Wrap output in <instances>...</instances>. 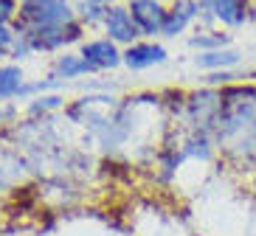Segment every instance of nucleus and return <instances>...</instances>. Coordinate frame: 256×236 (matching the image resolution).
<instances>
[{
	"mask_svg": "<svg viewBox=\"0 0 256 236\" xmlns=\"http://www.w3.org/2000/svg\"><path fill=\"white\" fill-rule=\"evenodd\" d=\"M17 23L26 28H42V25H65L76 20L70 0H20Z\"/></svg>",
	"mask_w": 256,
	"mask_h": 236,
	"instance_id": "obj_1",
	"label": "nucleus"
},
{
	"mask_svg": "<svg viewBox=\"0 0 256 236\" xmlns=\"http://www.w3.org/2000/svg\"><path fill=\"white\" fill-rule=\"evenodd\" d=\"M17 34H26L31 51H60V48L70 45V42H79L84 34L82 23H65V25H42V28H26L23 23H14Z\"/></svg>",
	"mask_w": 256,
	"mask_h": 236,
	"instance_id": "obj_2",
	"label": "nucleus"
},
{
	"mask_svg": "<svg viewBox=\"0 0 256 236\" xmlns=\"http://www.w3.org/2000/svg\"><path fill=\"white\" fill-rule=\"evenodd\" d=\"M197 6L211 20H220L228 28H240V25H245L254 17L250 0H197Z\"/></svg>",
	"mask_w": 256,
	"mask_h": 236,
	"instance_id": "obj_3",
	"label": "nucleus"
},
{
	"mask_svg": "<svg viewBox=\"0 0 256 236\" xmlns=\"http://www.w3.org/2000/svg\"><path fill=\"white\" fill-rule=\"evenodd\" d=\"M104 31H107V39H113L116 45H136V39L141 37L138 25L132 23L130 6H110L107 8Z\"/></svg>",
	"mask_w": 256,
	"mask_h": 236,
	"instance_id": "obj_4",
	"label": "nucleus"
},
{
	"mask_svg": "<svg viewBox=\"0 0 256 236\" xmlns=\"http://www.w3.org/2000/svg\"><path fill=\"white\" fill-rule=\"evenodd\" d=\"M82 59L90 65V70H113L124 65V51H118L113 39H90L82 45Z\"/></svg>",
	"mask_w": 256,
	"mask_h": 236,
	"instance_id": "obj_5",
	"label": "nucleus"
},
{
	"mask_svg": "<svg viewBox=\"0 0 256 236\" xmlns=\"http://www.w3.org/2000/svg\"><path fill=\"white\" fill-rule=\"evenodd\" d=\"M130 14H132V23L138 25V31L152 37V34H160L166 8L160 0H130Z\"/></svg>",
	"mask_w": 256,
	"mask_h": 236,
	"instance_id": "obj_6",
	"label": "nucleus"
},
{
	"mask_svg": "<svg viewBox=\"0 0 256 236\" xmlns=\"http://www.w3.org/2000/svg\"><path fill=\"white\" fill-rule=\"evenodd\" d=\"M200 17V6L197 0H174L172 6L166 8V17H164V25H160V34L164 37H178L188 28V23Z\"/></svg>",
	"mask_w": 256,
	"mask_h": 236,
	"instance_id": "obj_7",
	"label": "nucleus"
},
{
	"mask_svg": "<svg viewBox=\"0 0 256 236\" xmlns=\"http://www.w3.org/2000/svg\"><path fill=\"white\" fill-rule=\"evenodd\" d=\"M164 62L166 48L158 42H136V45H127V51H124V65L130 70H146L155 65H164Z\"/></svg>",
	"mask_w": 256,
	"mask_h": 236,
	"instance_id": "obj_8",
	"label": "nucleus"
},
{
	"mask_svg": "<svg viewBox=\"0 0 256 236\" xmlns=\"http://www.w3.org/2000/svg\"><path fill=\"white\" fill-rule=\"evenodd\" d=\"M240 51H234V48H220V51H203L194 56V65L200 70H208V73H214V70H231L240 65Z\"/></svg>",
	"mask_w": 256,
	"mask_h": 236,
	"instance_id": "obj_9",
	"label": "nucleus"
},
{
	"mask_svg": "<svg viewBox=\"0 0 256 236\" xmlns=\"http://www.w3.org/2000/svg\"><path fill=\"white\" fill-rule=\"evenodd\" d=\"M84 73H90V65L82 59V53H65V56H56L54 62L51 76L56 82H65V79H79Z\"/></svg>",
	"mask_w": 256,
	"mask_h": 236,
	"instance_id": "obj_10",
	"label": "nucleus"
},
{
	"mask_svg": "<svg viewBox=\"0 0 256 236\" xmlns=\"http://www.w3.org/2000/svg\"><path fill=\"white\" fill-rule=\"evenodd\" d=\"M23 87H26L23 70L17 68V65H0V101L20 96Z\"/></svg>",
	"mask_w": 256,
	"mask_h": 236,
	"instance_id": "obj_11",
	"label": "nucleus"
},
{
	"mask_svg": "<svg viewBox=\"0 0 256 236\" xmlns=\"http://www.w3.org/2000/svg\"><path fill=\"white\" fill-rule=\"evenodd\" d=\"M211 135L208 132H192V135L183 141L180 152L183 158H194V160H208L211 158Z\"/></svg>",
	"mask_w": 256,
	"mask_h": 236,
	"instance_id": "obj_12",
	"label": "nucleus"
},
{
	"mask_svg": "<svg viewBox=\"0 0 256 236\" xmlns=\"http://www.w3.org/2000/svg\"><path fill=\"white\" fill-rule=\"evenodd\" d=\"M192 48H200L203 51H220V48H231V34L226 31H197V37L188 39Z\"/></svg>",
	"mask_w": 256,
	"mask_h": 236,
	"instance_id": "obj_13",
	"label": "nucleus"
},
{
	"mask_svg": "<svg viewBox=\"0 0 256 236\" xmlns=\"http://www.w3.org/2000/svg\"><path fill=\"white\" fill-rule=\"evenodd\" d=\"M107 8L110 6H96V3L82 0V23H104Z\"/></svg>",
	"mask_w": 256,
	"mask_h": 236,
	"instance_id": "obj_14",
	"label": "nucleus"
},
{
	"mask_svg": "<svg viewBox=\"0 0 256 236\" xmlns=\"http://www.w3.org/2000/svg\"><path fill=\"white\" fill-rule=\"evenodd\" d=\"M62 104V99L60 96H42V99H34L28 104V113H48V110H56V107Z\"/></svg>",
	"mask_w": 256,
	"mask_h": 236,
	"instance_id": "obj_15",
	"label": "nucleus"
},
{
	"mask_svg": "<svg viewBox=\"0 0 256 236\" xmlns=\"http://www.w3.org/2000/svg\"><path fill=\"white\" fill-rule=\"evenodd\" d=\"M28 53H34V51H31V45H28V39H26V34H17L14 42H12V48H8V56H14V59H26Z\"/></svg>",
	"mask_w": 256,
	"mask_h": 236,
	"instance_id": "obj_16",
	"label": "nucleus"
},
{
	"mask_svg": "<svg viewBox=\"0 0 256 236\" xmlns=\"http://www.w3.org/2000/svg\"><path fill=\"white\" fill-rule=\"evenodd\" d=\"M234 73L231 70H214V73H208V76H206V84H208V87H228V84H234Z\"/></svg>",
	"mask_w": 256,
	"mask_h": 236,
	"instance_id": "obj_17",
	"label": "nucleus"
},
{
	"mask_svg": "<svg viewBox=\"0 0 256 236\" xmlns=\"http://www.w3.org/2000/svg\"><path fill=\"white\" fill-rule=\"evenodd\" d=\"M17 8L20 3L17 0H0V25H8L17 17Z\"/></svg>",
	"mask_w": 256,
	"mask_h": 236,
	"instance_id": "obj_18",
	"label": "nucleus"
},
{
	"mask_svg": "<svg viewBox=\"0 0 256 236\" xmlns=\"http://www.w3.org/2000/svg\"><path fill=\"white\" fill-rule=\"evenodd\" d=\"M12 115H14V107L0 104V121H6V118H12Z\"/></svg>",
	"mask_w": 256,
	"mask_h": 236,
	"instance_id": "obj_19",
	"label": "nucleus"
},
{
	"mask_svg": "<svg viewBox=\"0 0 256 236\" xmlns=\"http://www.w3.org/2000/svg\"><path fill=\"white\" fill-rule=\"evenodd\" d=\"M88 3H96V6H116V0H88Z\"/></svg>",
	"mask_w": 256,
	"mask_h": 236,
	"instance_id": "obj_20",
	"label": "nucleus"
},
{
	"mask_svg": "<svg viewBox=\"0 0 256 236\" xmlns=\"http://www.w3.org/2000/svg\"><path fill=\"white\" fill-rule=\"evenodd\" d=\"M3 56H8V48H3V45H0V59H3Z\"/></svg>",
	"mask_w": 256,
	"mask_h": 236,
	"instance_id": "obj_21",
	"label": "nucleus"
}]
</instances>
